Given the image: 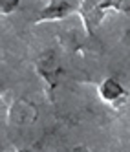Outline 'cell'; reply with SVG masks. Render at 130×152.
I'll use <instances>...</instances> for the list:
<instances>
[{
  "mask_svg": "<svg viewBox=\"0 0 130 152\" xmlns=\"http://www.w3.org/2000/svg\"><path fill=\"white\" fill-rule=\"evenodd\" d=\"M97 92H99V97L108 103V104H112V106H119V104H123L126 101V92L121 84H119L115 79H104L101 84H99V88H97Z\"/></svg>",
  "mask_w": 130,
  "mask_h": 152,
  "instance_id": "1",
  "label": "cell"
},
{
  "mask_svg": "<svg viewBox=\"0 0 130 152\" xmlns=\"http://www.w3.org/2000/svg\"><path fill=\"white\" fill-rule=\"evenodd\" d=\"M37 119V108L28 101H17L7 114V121L13 125H28Z\"/></svg>",
  "mask_w": 130,
  "mask_h": 152,
  "instance_id": "2",
  "label": "cell"
},
{
  "mask_svg": "<svg viewBox=\"0 0 130 152\" xmlns=\"http://www.w3.org/2000/svg\"><path fill=\"white\" fill-rule=\"evenodd\" d=\"M73 11H75V9L68 2H64V0H61V2H53L51 6H48L46 9L40 11L37 22H44V20H61V18L68 17Z\"/></svg>",
  "mask_w": 130,
  "mask_h": 152,
  "instance_id": "3",
  "label": "cell"
},
{
  "mask_svg": "<svg viewBox=\"0 0 130 152\" xmlns=\"http://www.w3.org/2000/svg\"><path fill=\"white\" fill-rule=\"evenodd\" d=\"M17 6H18V0H0V11H2V15H9L11 11H15Z\"/></svg>",
  "mask_w": 130,
  "mask_h": 152,
  "instance_id": "4",
  "label": "cell"
}]
</instances>
